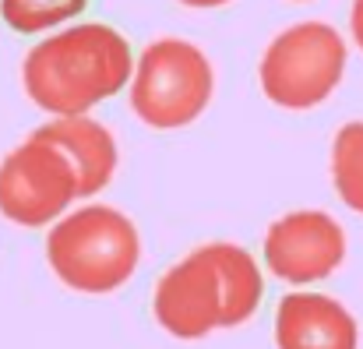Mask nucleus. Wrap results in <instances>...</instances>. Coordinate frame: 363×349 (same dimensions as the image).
I'll use <instances>...</instances> for the list:
<instances>
[{"label":"nucleus","mask_w":363,"mask_h":349,"mask_svg":"<svg viewBox=\"0 0 363 349\" xmlns=\"http://www.w3.org/2000/svg\"><path fill=\"white\" fill-rule=\"evenodd\" d=\"M46 261L67 289L106 297L134 275L141 240L123 212L110 205H85L60 216L46 233Z\"/></svg>","instance_id":"f03ea898"},{"label":"nucleus","mask_w":363,"mask_h":349,"mask_svg":"<svg viewBox=\"0 0 363 349\" xmlns=\"http://www.w3.org/2000/svg\"><path fill=\"white\" fill-rule=\"evenodd\" d=\"M152 311L173 339H205L223 328V279L208 243L187 254L155 282Z\"/></svg>","instance_id":"423d86ee"},{"label":"nucleus","mask_w":363,"mask_h":349,"mask_svg":"<svg viewBox=\"0 0 363 349\" xmlns=\"http://www.w3.org/2000/svg\"><path fill=\"white\" fill-rule=\"evenodd\" d=\"M82 198L78 170L64 148L43 138L21 141L0 162V216L18 226H53Z\"/></svg>","instance_id":"39448f33"},{"label":"nucleus","mask_w":363,"mask_h":349,"mask_svg":"<svg viewBox=\"0 0 363 349\" xmlns=\"http://www.w3.org/2000/svg\"><path fill=\"white\" fill-rule=\"evenodd\" d=\"M346 43L325 21H300L279 32L261 64L257 78L264 96L282 110L321 106L346 74Z\"/></svg>","instance_id":"20e7f679"},{"label":"nucleus","mask_w":363,"mask_h":349,"mask_svg":"<svg viewBox=\"0 0 363 349\" xmlns=\"http://www.w3.org/2000/svg\"><path fill=\"white\" fill-rule=\"evenodd\" d=\"M216 92L212 60L187 39H155L134 60L130 110L145 127L177 131L208 110Z\"/></svg>","instance_id":"7ed1b4c3"},{"label":"nucleus","mask_w":363,"mask_h":349,"mask_svg":"<svg viewBox=\"0 0 363 349\" xmlns=\"http://www.w3.org/2000/svg\"><path fill=\"white\" fill-rule=\"evenodd\" d=\"M346 257V233L328 212H289L264 233V265L275 279L307 286L328 279Z\"/></svg>","instance_id":"0eeeda50"},{"label":"nucleus","mask_w":363,"mask_h":349,"mask_svg":"<svg viewBox=\"0 0 363 349\" xmlns=\"http://www.w3.org/2000/svg\"><path fill=\"white\" fill-rule=\"evenodd\" d=\"M184 7H198V11H212V7H223L230 0H180Z\"/></svg>","instance_id":"4468645a"},{"label":"nucleus","mask_w":363,"mask_h":349,"mask_svg":"<svg viewBox=\"0 0 363 349\" xmlns=\"http://www.w3.org/2000/svg\"><path fill=\"white\" fill-rule=\"evenodd\" d=\"M85 7H89V0H0V18L14 32L35 35V32H50V28L67 25Z\"/></svg>","instance_id":"f8f14e48"},{"label":"nucleus","mask_w":363,"mask_h":349,"mask_svg":"<svg viewBox=\"0 0 363 349\" xmlns=\"http://www.w3.org/2000/svg\"><path fill=\"white\" fill-rule=\"evenodd\" d=\"M332 180L339 198L363 216V123H346L332 145Z\"/></svg>","instance_id":"9b49d317"},{"label":"nucleus","mask_w":363,"mask_h":349,"mask_svg":"<svg viewBox=\"0 0 363 349\" xmlns=\"http://www.w3.org/2000/svg\"><path fill=\"white\" fill-rule=\"evenodd\" d=\"M350 32H353V43L363 50V0H353V14H350Z\"/></svg>","instance_id":"ddd939ff"},{"label":"nucleus","mask_w":363,"mask_h":349,"mask_svg":"<svg viewBox=\"0 0 363 349\" xmlns=\"http://www.w3.org/2000/svg\"><path fill=\"white\" fill-rule=\"evenodd\" d=\"M279 349H357V318L325 293H289L275 311Z\"/></svg>","instance_id":"6e6552de"},{"label":"nucleus","mask_w":363,"mask_h":349,"mask_svg":"<svg viewBox=\"0 0 363 349\" xmlns=\"http://www.w3.org/2000/svg\"><path fill=\"white\" fill-rule=\"evenodd\" d=\"M32 134L43 138V141H53L57 148H64V152L71 155V162H74V170H78L82 198L99 194V191L113 180L117 159H121L117 141H113V134H110L99 120H92L89 113L53 116L50 123L35 127Z\"/></svg>","instance_id":"1a4fd4ad"},{"label":"nucleus","mask_w":363,"mask_h":349,"mask_svg":"<svg viewBox=\"0 0 363 349\" xmlns=\"http://www.w3.org/2000/svg\"><path fill=\"white\" fill-rule=\"evenodd\" d=\"M208 254H212L219 279H223V328H237L254 318V311L264 297L261 268L243 247L226 243V240L208 243Z\"/></svg>","instance_id":"9d476101"},{"label":"nucleus","mask_w":363,"mask_h":349,"mask_svg":"<svg viewBox=\"0 0 363 349\" xmlns=\"http://www.w3.org/2000/svg\"><path fill=\"white\" fill-rule=\"evenodd\" d=\"M134 53L113 25L85 21L35 43L21 64L28 99L53 116L89 113L130 85Z\"/></svg>","instance_id":"f257e3e1"}]
</instances>
